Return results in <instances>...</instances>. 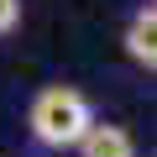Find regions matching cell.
Instances as JSON below:
<instances>
[{
  "instance_id": "6da1fadb",
  "label": "cell",
  "mask_w": 157,
  "mask_h": 157,
  "mask_svg": "<svg viewBox=\"0 0 157 157\" xmlns=\"http://www.w3.org/2000/svg\"><path fill=\"white\" fill-rule=\"evenodd\" d=\"M26 126H32V136L42 147L63 152V147H78V136L94 126V110H89V100L78 94V89L47 84V89H37V100L26 110Z\"/></svg>"
},
{
  "instance_id": "7a4b0ae2",
  "label": "cell",
  "mask_w": 157,
  "mask_h": 157,
  "mask_svg": "<svg viewBox=\"0 0 157 157\" xmlns=\"http://www.w3.org/2000/svg\"><path fill=\"white\" fill-rule=\"evenodd\" d=\"M73 152H78V157H136V141H131L126 126H110V121L100 126V121H94L84 136H78Z\"/></svg>"
},
{
  "instance_id": "3957f363",
  "label": "cell",
  "mask_w": 157,
  "mask_h": 157,
  "mask_svg": "<svg viewBox=\"0 0 157 157\" xmlns=\"http://www.w3.org/2000/svg\"><path fill=\"white\" fill-rule=\"evenodd\" d=\"M126 58L141 63V68L157 63V6H152V0L131 16V26H126Z\"/></svg>"
},
{
  "instance_id": "277c9868",
  "label": "cell",
  "mask_w": 157,
  "mask_h": 157,
  "mask_svg": "<svg viewBox=\"0 0 157 157\" xmlns=\"http://www.w3.org/2000/svg\"><path fill=\"white\" fill-rule=\"evenodd\" d=\"M21 26V0H0V37H11Z\"/></svg>"
}]
</instances>
